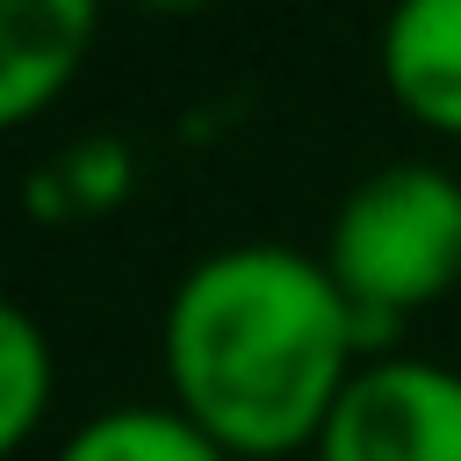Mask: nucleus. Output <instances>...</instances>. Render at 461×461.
I'll return each mask as SVG.
<instances>
[{
    "instance_id": "1",
    "label": "nucleus",
    "mask_w": 461,
    "mask_h": 461,
    "mask_svg": "<svg viewBox=\"0 0 461 461\" xmlns=\"http://www.w3.org/2000/svg\"><path fill=\"white\" fill-rule=\"evenodd\" d=\"M360 310L324 259L288 245H223L194 259L166 303L158 360L173 411H187L230 461H281L317 447L346 396Z\"/></svg>"
},
{
    "instance_id": "2",
    "label": "nucleus",
    "mask_w": 461,
    "mask_h": 461,
    "mask_svg": "<svg viewBox=\"0 0 461 461\" xmlns=\"http://www.w3.org/2000/svg\"><path fill=\"white\" fill-rule=\"evenodd\" d=\"M324 274L346 288L360 324L411 317L461 281V180L425 158L375 166L324 230Z\"/></svg>"
},
{
    "instance_id": "3",
    "label": "nucleus",
    "mask_w": 461,
    "mask_h": 461,
    "mask_svg": "<svg viewBox=\"0 0 461 461\" xmlns=\"http://www.w3.org/2000/svg\"><path fill=\"white\" fill-rule=\"evenodd\" d=\"M317 461H461V375L439 360H367L331 403Z\"/></svg>"
},
{
    "instance_id": "4",
    "label": "nucleus",
    "mask_w": 461,
    "mask_h": 461,
    "mask_svg": "<svg viewBox=\"0 0 461 461\" xmlns=\"http://www.w3.org/2000/svg\"><path fill=\"white\" fill-rule=\"evenodd\" d=\"M382 86L425 130L461 137V0H411L382 22Z\"/></svg>"
},
{
    "instance_id": "5",
    "label": "nucleus",
    "mask_w": 461,
    "mask_h": 461,
    "mask_svg": "<svg viewBox=\"0 0 461 461\" xmlns=\"http://www.w3.org/2000/svg\"><path fill=\"white\" fill-rule=\"evenodd\" d=\"M94 7L86 0H7L0 7V122H29L65 79L79 72L94 43Z\"/></svg>"
},
{
    "instance_id": "6",
    "label": "nucleus",
    "mask_w": 461,
    "mask_h": 461,
    "mask_svg": "<svg viewBox=\"0 0 461 461\" xmlns=\"http://www.w3.org/2000/svg\"><path fill=\"white\" fill-rule=\"evenodd\" d=\"M58 461H230V454L173 403H115L86 418L58 447Z\"/></svg>"
},
{
    "instance_id": "7",
    "label": "nucleus",
    "mask_w": 461,
    "mask_h": 461,
    "mask_svg": "<svg viewBox=\"0 0 461 461\" xmlns=\"http://www.w3.org/2000/svg\"><path fill=\"white\" fill-rule=\"evenodd\" d=\"M50 389H58V360H50V339L29 310H0V447H29L43 411H50Z\"/></svg>"
}]
</instances>
